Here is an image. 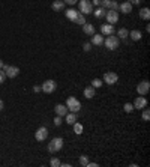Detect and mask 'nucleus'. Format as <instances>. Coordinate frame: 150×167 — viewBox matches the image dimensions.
Wrapping results in <instances>:
<instances>
[{
    "mask_svg": "<svg viewBox=\"0 0 150 167\" xmlns=\"http://www.w3.org/2000/svg\"><path fill=\"white\" fill-rule=\"evenodd\" d=\"M117 80H119V75L116 72H105L104 75V81L107 84H114V83H117Z\"/></svg>",
    "mask_w": 150,
    "mask_h": 167,
    "instance_id": "11",
    "label": "nucleus"
},
{
    "mask_svg": "<svg viewBox=\"0 0 150 167\" xmlns=\"http://www.w3.org/2000/svg\"><path fill=\"white\" fill-rule=\"evenodd\" d=\"M47 137H48V130H47L45 127H41V128H38V131L35 132V139H36L38 142H44Z\"/></svg>",
    "mask_w": 150,
    "mask_h": 167,
    "instance_id": "10",
    "label": "nucleus"
},
{
    "mask_svg": "<svg viewBox=\"0 0 150 167\" xmlns=\"http://www.w3.org/2000/svg\"><path fill=\"white\" fill-rule=\"evenodd\" d=\"M92 5H95V6H101V0H93Z\"/></svg>",
    "mask_w": 150,
    "mask_h": 167,
    "instance_id": "39",
    "label": "nucleus"
},
{
    "mask_svg": "<svg viewBox=\"0 0 150 167\" xmlns=\"http://www.w3.org/2000/svg\"><path fill=\"white\" fill-rule=\"evenodd\" d=\"M2 69L5 71L6 77H9V78H15V77L20 74V68H18V66H9V65H3V68H2Z\"/></svg>",
    "mask_w": 150,
    "mask_h": 167,
    "instance_id": "4",
    "label": "nucleus"
},
{
    "mask_svg": "<svg viewBox=\"0 0 150 167\" xmlns=\"http://www.w3.org/2000/svg\"><path fill=\"white\" fill-rule=\"evenodd\" d=\"M128 36H129V32H128V29H125V27L119 29V32H117V38H120V39H126Z\"/></svg>",
    "mask_w": 150,
    "mask_h": 167,
    "instance_id": "23",
    "label": "nucleus"
},
{
    "mask_svg": "<svg viewBox=\"0 0 150 167\" xmlns=\"http://www.w3.org/2000/svg\"><path fill=\"white\" fill-rule=\"evenodd\" d=\"M78 14H80V12H78L77 9H74V8H71V9H68V11L65 12L66 18H68V20H71V21H74V20L77 18V17H78Z\"/></svg>",
    "mask_w": 150,
    "mask_h": 167,
    "instance_id": "18",
    "label": "nucleus"
},
{
    "mask_svg": "<svg viewBox=\"0 0 150 167\" xmlns=\"http://www.w3.org/2000/svg\"><path fill=\"white\" fill-rule=\"evenodd\" d=\"M75 24H80V26H83V24H86L87 21H86V17L83 15V14H78V17L74 20Z\"/></svg>",
    "mask_w": 150,
    "mask_h": 167,
    "instance_id": "25",
    "label": "nucleus"
},
{
    "mask_svg": "<svg viewBox=\"0 0 150 167\" xmlns=\"http://www.w3.org/2000/svg\"><path fill=\"white\" fill-rule=\"evenodd\" d=\"M149 91H150V83L147 80H143L141 83L137 84V92L140 93V95H147Z\"/></svg>",
    "mask_w": 150,
    "mask_h": 167,
    "instance_id": "8",
    "label": "nucleus"
},
{
    "mask_svg": "<svg viewBox=\"0 0 150 167\" xmlns=\"http://www.w3.org/2000/svg\"><path fill=\"white\" fill-rule=\"evenodd\" d=\"M83 50H84V51H90V50H92V42H86V44L83 45Z\"/></svg>",
    "mask_w": 150,
    "mask_h": 167,
    "instance_id": "34",
    "label": "nucleus"
},
{
    "mask_svg": "<svg viewBox=\"0 0 150 167\" xmlns=\"http://www.w3.org/2000/svg\"><path fill=\"white\" fill-rule=\"evenodd\" d=\"M5 80H6V74H5V71H3V69H0V84H2V83H5Z\"/></svg>",
    "mask_w": 150,
    "mask_h": 167,
    "instance_id": "35",
    "label": "nucleus"
},
{
    "mask_svg": "<svg viewBox=\"0 0 150 167\" xmlns=\"http://www.w3.org/2000/svg\"><path fill=\"white\" fill-rule=\"evenodd\" d=\"M108 9H112V11H119V3L116 0H111L110 2V8Z\"/></svg>",
    "mask_w": 150,
    "mask_h": 167,
    "instance_id": "28",
    "label": "nucleus"
},
{
    "mask_svg": "<svg viewBox=\"0 0 150 167\" xmlns=\"http://www.w3.org/2000/svg\"><path fill=\"white\" fill-rule=\"evenodd\" d=\"M116 32L112 24H102L101 26V35H112Z\"/></svg>",
    "mask_w": 150,
    "mask_h": 167,
    "instance_id": "13",
    "label": "nucleus"
},
{
    "mask_svg": "<svg viewBox=\"0 0 150 167\" xmlns=\"http://www.w3.org/2000/svg\"><path fill=\"white\" fill-rule=\"evenodd\" d=\"M54 110H56V114H57V116H62V117H63V116H65V114L69 111V110H68V107H66L65 104H57Z\"/></svg>",
    "mask_w": 150,
    "mask_h": 167,
    "instance_id": "16",
    "label": "nucleus"
},
{
    "mask_svg": "<svg viewBox=\"0 0 150 167\" xmlns=\"http://www.w3.org/2000/svg\"><path fill=\"white\" fill-rule=\"evenodd\" d=\"M92 14H95V17H96V18H104V17H105V14H107V12H105V8H102V6H98V8H96V9H93V12H92Z\"/></svg>",
    "mask_w": 150,
    "mask_h": 167,
    "instance_id": "19",
    "label": "nucleus"
},
{
    "mask_svg": "<svg viewBox=\"0 0 150 167\" xmlns=\"http://www.w3.org/2000/svg\"><path fill=\"white\" fill-rule=\"evenodd\" d=\"M129 2H131V5H140L141 0H129Z\"/></svg>",
    "mask_w": 150,
    "mask_h": 167,
    "instance_id": "40",
    "label": "nucleus"
},
{
    "mask_svg": "<svg viewBox=\"0 0 150 167\" xmlns=\"http://www.w3.org/2000/svg\"><path fill=\"white\" fill-rule=\"evenodd\" d=\"M119 9H120V12H123V14H131V12H132L131 2H129V0H126V2L120 3V5H119Z\"/></svg>",
    "mask_w": 150,
    "mask_h": 167,
    "instance_id": "12",
    "label": "nucleus"
},
{
    "mask_svg": "<svg viewBox=\"0 0 150 167\" xmlns=\"http://www.w3.org/2000/svg\"><path fill=\"white\" fill-rule=\"evenodd\" d=\"M149 117H150V111L149 109H143V121H149Z\"/></svg>",
    "mask_w": 150,
    "mask_h": 167,
    "instance_id": "29",
    "label": "nucleus"
},
{
    "mask_svg": "<svg viewBox=\"0 0 150 167\" xmlns=\"http://www.w3.org/2000/svg\"><path fill=\"white\" fill-rule=\"evenodd\" d=\"M80 12L83 14H92L93 12V5L90 0H81L80 2Z\"/></svg>",
    "mask_w": 150,
    "mask_h": 167,
    "instance_id": "5",
    "label": "nucleus"
},
{
    "mask_svg": "<svg viewBox=\"0 0 150 167\" xmlns=\"http://www.w3.org/2000/svg\"><path fill=\"white\" fill-rule=\"evenodd\" d=\"M104 44V35H98V33H93L92 35V45H102Z\"/></svg>",
    "mask_w": 150,
    "mask_h": 167,
    "instance_id": "17",
    "label": "nucleus"
},
{
    "mask_svg": "<svg viewBox=\"0 0 150 167\" xmlns=\"http://www.w3.org/2000/svg\"><path fill=\"white\" fill-rule=\"evenodd\" d=\"M65 2V5H71V6H74L75 3H78V0H63Z\"/></svg>",
    "mask_w": 150,
    "mask_h": 167,
    "instance_id": "37",
    "label": "nucleus"
},
{
    "mask_svg": "<svg viewBox=\"0 0 150 167\" xmlns=\"http://www.w3.org/2000/svg\"><path fill=\"white\" fill-rule=\"evenodd\" d=\"M123 110L126 111V113H131V111L134 110V106H132L131 102H126V104L123 106Z\"/></svg>",
    "mask_w": 150,
    "mask_h": 167,
    "instance_id": "30",
    "label": "nucleus"
},
{
    "mask_svg": "<svg viewBox=\"0 0 150 167\" xmlns=\"http://www.w3.org/2000/svg\"><path fill=\"white\" fill-rule=\"evenodd\" d=\"M134 109H137V110H143L144 107H147V99L143 96V95H140V96H137L135 98V101H134Z\"/></svg>",
    "mask_w": 150,
    "mask_h": 167,
    "instance_id": "7",
    "label": "nucleus"
},
{
    "mask_svg": "<svg viewBox=\"0 0 150 167\" xmlns=\"http://www.w3.org/2000/svg\"><path fill=\"white\" fill-rule=\"evenodd\" d=\"M74 132L75 134H81V132H83V125L78 124V122H75L74 124Z\"/></svg>",
    "mask_w": 150,
    "mask_h": 167,
    "instance_id": "26",
    "label": "nucleus"
},
{
    "mask_svg": "<svg viewBox=\"0 0 150 167\" xmlns=\"http://www.w3.org/2000/svg\"><path fill=\"white\" fill-rule=\"evenodd\" d=\"M56 87H57V84H56L54 80H45L44 84L41 86V89H42L45 93H53L54 91H56Z\"/></svg>",
    "mask_w": 150,
    "mask_h": 167,
    "instance_id": "6",
    "label": "nucleus"
},
{
    "mask_svg": "<svg viewBox=\"0 0 150 167\" xmlns=\"http://www.w3.org/2000/svg\"><path fill=\"white\" fill-rule=\"evenodd\" d=\"M102 84H104V81H102V80H99V78H95L93 81H92V86H93L95 89H98V87H101Z\"/></svg>",
    "mask_w": 150,
    "mask_h": 167,
    "instance_id": "27",
    "label": "nucleus"
},
{
    "mask_svg": "<svg viewBox=\"0 0 150 167\" xmlns=\"http://www.w3.org/2000/svg\"><path fill=\"white\" fill-rule=\"evenodd\" d=\"M66 107H68V110L72 111V113H78L81 110V102L75 96H69L68 101H66Z\"/></svg>",
    "mask_w": 150,
    "mask_h": 167,
    "instance_id": "1",
    "label": "nucleus"
},
{
    "mask_svg": "<svg viewBox=\"0 0 150 167\" xmlns=\"http://www.w3.org/2000/svg\"><path fill=\"white\" fill-rule=\"evenodd\" d=\"M3 65H5V63H3V60H0V69L3 68Z\"/></svg>",
    "mask_w": 150,
    "mask_h": 167,
    "instance_id": "43",
    "label": "nucleus"
},
{
    "mask_svg": "<svg viewBox=\"0 0 150 167\" xmlns=\"http://www.w3.org/2000/svg\"><path fill=\"white\" fill-rule=\"evenodd\" d=\"M87 163H89V158H87L86 155L80 157V164H81V166H87Z\"/></svg>",
    "mask_w": 150,
    "mask_h": 167,
    "instance_id": "31",
    "label": "nucleus"
},
{
    "mask_svg": "<svg viewBox=\"0 0 150 167\" xmlns=\"http://www.w3.org/2000/svg\"><path fill=\"white\" fill-rule=\"evenodd\" d=\"M86 167H98V164H96V163H87Z\"/></svg>",
    "mask_w": 150,
    "mask_h": 167,
    "instance_id": "41",
    "label": "nucleus"
},
{
    "mask_svg": "<svg viewBox=\"0 0 150 167\" xmlns=\"http://www.w3.org/2000/svg\"><path fill=\"white\" fill-rule=\"evenodd\" d=\"M62 122H63L62 116H56V117H54V125H56V127H60V125H62Z\"/></svg>",
    "mask_w": 150,
    "mask_h": 167,
    "instance_id": "33",
    "label": "nucleus"
},
{
    "mask_svg": "<svg viewBox=\"0 0 150 167\" xmlns=\"http://www.w3.org/2000/svg\"><path fill=\"white\" fill-rule=\"evenodd\" d=\"M50 166H51V167H59V166H60V161H59V158H51V161H50Z\"/></svg>",
    "mask_w": 150,
    "mask_h": 167,
    "instance_id": "32",
    "label": "nucleus"
},
{
    "mask_svg": "<svg viewBox=\"0 0 150 167\" xmlns=\"http://www.w3.org/2000/svg\"><path fill=\"white\" fill-rule=\"evenodd\" d=\"M105 18H107V21H108V24H116V23L119 21V12L110 9V11L105 14Z\"/></svg>",
    "mask_w": 150,
    "mask_h": 167,
    "instance_id": "9",
    "label": "nucleus"
},
{
    "mask_svg": "<svg viewBox=\"0 0 150 167\" xmlns=\"http://www.w3.org/2000/svg\"><path fill=\"white\" fill-rule=\"evenodd\" d=\"M83 32L86 33V35H89V36H92L95 33V26L93 24H89V23H86V24H83Z\"/></svg>",
    "mask_w": 150,
    "mask_h": 167,
    "instance_id": "20",
    "label": "nucleus"
},
{
    "mask_svg": "<svg viewBox=\"0 0 150 167\" xmlns=\"http://www.w3.org/2000/svg\"><path fill=\"white\" fill-rule=\"evenodd\" d=\"M84 96L87 98V99H92L95 96V87L93 86H89V87H86L84 89Z\"/></svg>",
    "mask_w": 150,
    "mask_h": 167,
    "instance_id": "22",
    "label": "nucleus"
},
{
    "mask_svg": "<svg viewBox=\"0 0 150 167\" xmlns=\"http://www.w3.org/2000/svg\"><path fill=\"white\" fill-rule=\"evenodd\" d=\"M105 42V47L108 48V50H117L119 48V45H120V41H119V38L117 36H111V35H108V38L104 41Z\"/></svg>",
    "mask_w": 150,
    "mask_h": 167,
    "instance_id": "3",
    "label": "nucleus"
},
{
    "mask_svg": "<svg viewBox=\"0 0 150 167\" xmlns=\"http://www.w3.org/2000/svg\"><path fill=\"white\" fill-rule=\"evenodd\" d=\"M0 110H3V101L0 99Z\"/></svg>",
    "mask_w": 150,
    "mask_h": 167,
    "instance_id": "42",
    "label": "nucleus"
},
{
    "mask_svg": "<svg viewBox=\"0 0 150 167\" xmlns=\"http://www.w3.org/2000/svg\"><path fill=\"white\" fill-rule=\"evenodd\" d=\"M140 18L146 20V21L150 18V9L149 8H143V9H140Z\"/></svg>",
    "mask_w": 150,
    "mask_h": 167,
    "instance_id": "21",
    "label": "nucleus"
},
{
    "mask_svg": "<svg viewBox=\"0 0 150 167\" xmlns=\"http://www.w3.org/2000/svg\"><path fill=\"white\" fill-rule=\"evenodd\" d=\"M41 91H42V89H41V86H33V92H41Z\"/></svg>",
    "mask_w": 150,
    "mask_h": 167,
    "instance_id": "38",
    "label": "nucleus"
},
{
    "mask_svg": "<svg viewBox=\"0 0 150 167\" xmlns=\"http://www.w3.org/2000/svg\"><path fill=\"white\" fill-rule=\"evenodd\" d=\"M51 9L56 11V12L63 11V9H65V2H63V0H54V2L51 3Z\"/></svg>",
    "mask_w": 150,
    "mask_h": 167,
    "instance_id": "14",
    "label": "nucleus"
},
{
    "mask_svg": "<svg viewBox=\"0 0 150 167\" xmlns=\"http://www.w3.org/2000/svg\"><path fill=\"white\" fill-rule=\"evenodd\" d=\"M110 2L111 0H101V6L102 8H110Z\"/></svg>",
    "mask_w": 150,
    "mask_h": 167,
    "instance_id": "36",
    "label": "nucleus"
},
{
    "mask_svg": "<svg viewBox=\"0 0 150 167\" xmlns=\"http://www.w3.org/2000/svg\"><path fill=\"white\" fill-rule=\"evenodd\" d=\"M129 36H131L132 41H140L143 35H141L140 30H132V32H129Z\"/></svg>",
    "mask_w": 150,
    "mask_h": 167,
    "instance_id": "24",
    "label": "nucleus"
},
{
    "mask_svg": "<svg viewBox=\"0 0 150 167\" xmlns=\"http://www.w3.org/2000/svg\"><path fill=\"white\" fill-rule=\"evenodd\" d=\"M62 148H63V139H62V137H54V139L48 143V150H50L51 154L59 152Z\"/></svg>",
    "mask_w": 150,
    "mask_h": 167,
    "instance_id": "2",
    "label": "nucleus"
},
{
    "mask_svg": "<svg viewBox=\"0 0 150 167\" xmlns=\"http://www.w3.org/2000/svg\"><path fill=\"white\" fill-rule=\"evenodd\" d=\"M66 119H65V122L68 124V125H74L75 122H77V113H72V111H68L66 114Z\"/></svg>",
    "mask_w": 150,
    "mask_h": 167,
    "instance_id": "15",
    "label": "nucleus"
}]
</instances>
